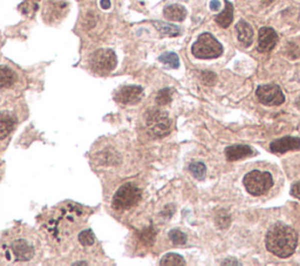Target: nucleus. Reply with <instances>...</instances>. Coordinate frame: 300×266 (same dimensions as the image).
<instances>
[{"instance_id": "f257e3e1", "label": "nucleus", "mask_w": 300, "mask_h": 266, "mask_svg": "<svg viewBox=\"0 0 300 266\" xmlns=\"http://www.w3.org/2000/svg\"><path fill=\"white\" fill-rule=\"evenodd\" d=\"M298 244V234L284 223H276L266 235V248L279 258H289Z\"/></svg>"}, {"instance_id": "f03ea898", "label": "nucleus", "mask_w": 300, "mask_h": 266, "mask_svg": "<svg viewBox=\"0 0 300 266\" xmlns=\"http://www.w3.org/2000/svg\"><path fill=\"white\" fill-rule=\"evenodd\" d=\"M146 126L148 134L153 139H163L170 134L173 123L166 112L153 109L147 114Z\"/></svg>"}, {"instance_id": "7ed1b4c3", "label": "nucleus", "mask_w": 300, "mask_h": 266, "mask_svg": "<svg viewBox=\"0 0 300 266\" xmlns=\"http://www.w3.org/2000/svg\"><path fill=\"white\" fill-rule=\"evenodd\" d=\"M191 52L198 59H215L222 55L223 46L210 33H203L193 45Z\"/></svg>"}, {"instance_id": "20e7f679", "label": "nucleus", "mask_w": 300, "mask_h": 266, "mask_svg": "<svg viewBox=\"0 0 300 266\" xmlns=\"http://www.w3.org/2000/svg\"><path fill=\"white\" fill-rule=\"evenodd\" d=\"M243 184L249 194L254 196H262L271 189L274 185V178L268 171L254 170L245 175Z\"/></svg>"}, {"instance_id": "39448f33", "label": "nucleus", "mask_w": 300, "mask_h": 266, "mask_svg": "<svg viewBox=\"0 0 300 266\" xmlns=\"http://www.w3.org/2000/svg\"><path fill=\"white\" fill-rule=\"evenodd\" d=\"M142 197V191L140 188L131 183H126L117 189V191L113 197V208L115 210H128L133 208L141 201Z\"/></svg>"}, {"instance_id": "423d86ee", "label": "nucleus", "mask_w": 300, "mask_h": 266, "mask_svg": "<svg viewBox=\"0 0 300 266\" xmlns=\"http://www.w3.org/2000/svg\"><path fill=\"white\" fill-rule=\"evenodd\" d=\"M117 58L115 52L109 48L97 49L90 55L89 67L97 74H107L115 69Z\"/></svg>"}, {"instance_id": "0eeeda50", "label": "nucleus", "mask_w": 300, "mask_h": 266, "mask_svg": "<svg viewBox=\"0 0 300 266\" xmlns=\"http://www.w3.org/2000/svg\"><path fill=\"white\" fill-rule=\"evenodd\" d=\"M69 4L66 0H46L42 8V18L47 23H54L61 21L68 12Z\"/></svg>"}, {"instance_id": "6e6552de", "label": "nucleus", "mask_w": 300, "mask_h": 266, "mask_svg": "<svg viewBox=\"0 0 300 266\" xmlns=\"http://www.w3.org/2000/svg\"><path fill=\"white\" fill-rule=\"evenodd\" d=\"M256 94L258 100L265 106H279L285 102V96L282 88L275 83L259 86Z\"/></svg>"}, {"instance_id": "1a4fd4ad", "label": "nucleus", "mask_w": 300, "mask_h": 266, "mask_svg": "<svg viewBox=\"0 0 300 266\" xmlns=\"http://www.w3.org/2000/svg\"><path fill=\"white\" fill-rule=\"evenodd\" d=\"M143 89L140 86H123L117 90L115 99L122 104H135L142 97Z\"/></svg>"}, {"instance_id": "9d476101", "label": "nucleus", "mask_w": 300, "mask_h": 266, "mask_svg": "<svg viewBox=\"0 0 300 266\" xmlns=\"http://www.w3.org/2000/svg\"><path fill=\"white\" fill-rule=\"evenodd\" d=\"M278 42V35L274 28L262 27L258 34V50L262 53L271 52Z\"/></svg>"}, {"instance_id": "9b49d317", "label": "nucleus", "mask_w": 300, "mask_h": 266, "mask_svg": "<svg viewBox=\"0 0 300 266\" xmlns=\"http://www.w3.org/2000/svg\"><path fill=\"white\" fill-rule=\"evenodd\" d=\"M270 149L272 153L276 154H284L288 151L298 150L300 149V139L299 137H292V136H285L282 139H277L272 141L270 144Z\"/></svg>"}, {"instance_id": "f8f14e48", "label": "nucleus", "mask_w": 300, "mask_h": 266, "mask_svg": "<svg viewBox=\"0 0 300 266\" xmlns=\"http://www.w3.org/2000/svg\"><path fill=\"white\" fill-rule=\"evenodd\" d=\"M12 252L14 254L15 261L18 262H28L34 256V249L29 245L26 241L18 239L12 244Z\"/></svg>"}, {"instance_id": "ddd939ff", "label": "nucleus", "mask_w": 300, "mask_h": 266, "mask_svg": "<svg viewBox=\"0 0 300 266\" xmlns=\"http://www.w3.org/2000/svg\"><path fill=\"white\" fill-rule=\"evenodd\" d=\"M254 150L251 147L244 146V144H236V146H230L225 148V157L228 161H238L242 158L250 157L254 155Z\"/></svg>"}, {"instance_id": "4468645a", "label": "nucleus", "mask_w": 300, "mask_h": 266, "mask_svg": "<svg viewBox=\"0 0 300 266\" xmlns=\"http://www.w3.org/2000/svg\"><path fill=\"white\" fill-rule=\"evenodd\" d=\"M236 32H237L238 40L245 47H249L254 41V28L251 25L244 20H239L236 25Z\"/></svg>"}, {"instance_id": "2eb2a0df", "label": "nucleus", "mask_w": 300, "mask_h": 266, "mask_svg": "<svg viewBox=\"0 0 300 266\" xmlns=\"http://www.w3.org/2000/svg\"><path fill=\"white\" fill-rule=\"evenodd\" d=\"M224 2L225 8L223 9V12L215 16V20L221 27L227 28L231 25L232 20H234V5L229 0H224Z\"/></svg>"}, {"instance_id": "dca6fc26", "label": "nucleus", "mask_w": 300, "mask_h": 266, "mask_svg": "<svg viewBox=\"0 0 300 266\" xmlns=\"http://www.w3.org/2000/svg\"><path fill=\"white\" fill-rule=\"evenodd\" d=\"M16 81V75L14 70L8 66L0 65V89L9 88Z\"/></svg>"}, {"instance_id": "f3484780", "label": "nucleus", "mask_w": 300, "mask_h": 266, "mask_svg": "<svg viewBox=\"0 0 300 266\" xmlns=\"http://www.w3.org/2000/svg\"><path fill=\"white\" fill-rule=\"evenodd\" d=\"M164 16L171 21H183L187 16V9L181 5H169L164 8L163 11Z\"/></svg>"}, {"instance_id": "a211bd4d", "label": "nucleus", "mask_w": 300, "mask_h": 266, "mask_svg": "<svg viewBox=\"0 0 300 266\" xmlns=\"http://www.w3.org/2000/svg\"><path fill=\"white\" fill-rule=\"evenodd\" d=\"M14 119L7 113H0V140H4L9 135L14 127Z\"/></svg>"}, {"instance_id": "6ab92c4d", "label": "nucleus", "mask_w": 300, "mask_h": 266, "mask_svg": "<svg viewBox=\"0 0 300 266\" xmlns=\"http://www.w3.org/2000/svg\"><path fill=\"white\" fill-rule=\"evenodd\" d=\"M154 25L156 26V28L160 31L161 34L168 35V36H177L181 34V29L177 26L171 25V23L156 21L154 22Z\"/></svg>"}, {"instance_id": "aec40b11", "label": "nucleus", "mask_w": 300, "mask_h": 266, "mask_svg": "<svg viewBox=\"0 0 300 266\" xmlns=\"http://www.w3.org/2000/svg\"><path fill=\"white\" fill-rule=\"evenodd\" d=\"M284 53L290 59L300 58V40L296 39L286 43Z\"/></svg>"}, {"instance_id": "412c9836", "label": "nucleus", "mask_w": 300, "mask_h": 266, "mask_svg": "<svg viewBox=\"0 0 300 266\" xmlns=\"http://www.w3.org/2000/svg\"><path fill=\"white\" fill-rule=\"evenodd\" d=\"M160 264L166 266H182V265H185V261L180 255L168 254L161 259Z\"/></svg>"}, {"instance_id": "4be33fe9", "label": "nucleus", "mask_w": 300, "mask_h": 266, "mask_svg": "<svg viewBox=\"0 0 300 266\" xmlns=\"http://www.w3.org/2000/svg\"><path fill=\"white\" fill-rule=\"evenodd\" d=\"M139 238L142 242V244L146 245V247H151L154 244L155 238H156V230L153 227L147 228L146 230L140 232Z\"/></svg>"}, {"instance_id": "5701e85b", "label": "nucleus", "mask_w": 300, "mask_h": 266, "mask_svg": "<svg viewBox=\"0 0 300 266\" xmlns=\"http://www.w3.org/2000/svg\"><path fill=\"white\" fill-rule=\"evenodd\" d=\"M160 61L170 67V68H178L180 67V59L175 53H164L160 56Z\"/></svg>"}, {"instance_id": "b1692460", "label": "nucleus", "mask_w": 300, "mask_h": 266, "mask_svg": "<svg viewBox=\"0 0 300 266\" xmlns=\"http://www.w3.org/2000/svg\"><path fill=\"white\" fill-rule=\"evenodd\" d=\"M173 100V89L171 88H164L160 90L156 95V103L158 106H166L169 104Z\"/></svg>"}, {"instance_id": "393cba45", "label": "nucleus", "mask_w": 300, "mask_h": 266, "mask_svg": "<svg viewBox=\"0 0 300 266\" xmlns=\"http://www.w3.org/2000/svg\"><path fill=\"white\" fill-rule=\"evenodd\" d=\"M189 170L197 180H203L205 173H207V167L202 162H193L189 166Z\"/></svg>"}, {"instance_id": "a878e982", "label": "nucleus", "mask_w": 300, "mask_h": 266, "mask_svg": "<svg viewBox=\"0 0 300 266\" xmlns=\"http://www.w3.org/2000/svg\"><path fill=\"white\" fill-rule=\"evenodd\" d=\"M79 242L83 247H90V245H93L94 242H95V236H94L92 230H85L80 232Z\"/></svg>"}, {"instance_id": "bb28decb", "label": "nucleus", "mask_w": 300, "mask_h": 266, "mask_svg": "<svg viewBox=\"0 0 300 266\" xmlns=\"http://www.w3.org/2000/svg\"><path fill=\"white\" fill-rule=\"evenodd\" d=\"M169 238L174 245H184L187 243V235L180 230H171L169 232Z\"/></svg>"}, {"instance_id": "cd10ccee", "label": "nucleus", "mask_w": 300, "mask_h": 266, "mask_svg": "<svg viewBox=\"0 0 300 266\" xmlns=\"http://www.w3.org/2000/svg\"><path fill=\"white\" fill-rule=\"evenodd\" d=\"M38 4L39 0H26L25 2H22L21 11L22 13H25V14H32V13L34 14L36 8H38Z\"/></svg>"}, {"instance_id": "c85d7f7f", "label": "nucleus", "mask_w": 300, "mask_h": 266, "mask_svg": "<svg viewBox=\"0 0 300 266\" xmlns=\"http://www.w3.org/2000/svg\"><path fill=\"white\" fill-rule=\"evenodd\" d=\"M216 222H217V225L222 229L228 228L229 225H230V216H229V214H227L225 211H221L218 212L217 218H216Z\"/></svg>"}, {"instance_id": "c756f323", "label": "nucleus", "mask_w": 300, "mask_h": 266, "mask_svg": "<svg viewBox=\"0 0 300 266\" xmlns=\"http://www.w3.org/2000/svg\"><path fill=\"white\" fill-rule=\"evenodd\" d=\"M201 80H202V82L205 83V85L212 86V85H215L216 80H217V76H216V74L212 72H202Z\"/></svg>"}, {"instance_id": "7c9ffc66", "label": "nucleus", "mask_w": 300, "mask_h": 266, "mask_svg": "<svg viewBox=\"0 0 300 266\" xmlns=\"http://www.w3.org/2000/svg\"><path fill=\"white\" fill-rule=\"evenodd\" d=\"M95 25H96V18L92 14V13H89V15H87L85 19V26L87 28H93Z\"/></svg>"}, {"instance_id": "2f4dec72", "label": "nucleus", "mask_w": 300, "mask_h": 266, "mask_svg": "<svg viewBox=\"0 0 300 266\" xmlns=\"http://www.w3.org/2000/svg\"><path fill=\"white\" fill-rule=\"evenodd\" d=\"M291 195L293 197H296V198H298V200H300V181L297 182V183H295L292 185Z\"/></svg>"}, {"instance_id": "473e14b6", "label": "nucleus", "mask_w": 300, "mask_h": 266, "mask_svg": "<svg viewBox=\"0 0 300 266\" xmlns=\"http://www.w3.org/2000/svg\"><path fill=\"white\" fill-rule=\"evenodd\" d=\"M210 8L212 11H218L221 8V2L220 0H211L210 2Z\"/></svg>"}, {"instance_id": "72a5a7b5", "label": "nucleus", "mask_w": 300, "mask_h": 266, "mask_svg": "<svg viewBox=\"0 0 300 266\" xmlns=\"http://www.w3.org/2000/svg\"><path fill=\"white\" fill-rule=\"evenodd\" d=\"M100 5L103 9H108L110 7V0H101Z\"/></svg>"}, {"instance_id": "f704fd0d", "label": "nucleus", "mask_w": 300, "mask_h": 266, "mask_svg": "<svg viewBox=\"0 0 300 266\" xmlns=\"http://www.w3.org/2000/svg\"><path fill=\"white\" fill-rule=\"evenodd\" d=\"M222 265H241L238 262H236L235 259H227V261L222 263Z\"/></svg>"}, {"instance_id": "c9c22d12", "label": "nucleus", "mask_w": 300, "mask_h": 266, "mask_svg": "<svg viewBox=\"0 0 300 266\" xmlns=\"http://www.w3.org/2000/svg\"><path fill=\"white\" fill-rule=\"evenodd\" d=\"M274 1H275V0H262V4L264 6H268L270 4H272Z\"/></svg>"}, {"instance_id": "e433bc0d", "label": "nucleus", "mask_w": 300, "mask_h": 266, "mask_svg": "<svg viewBox=\"0 0 300 266\" xmlns=\"http://www.w3.org/2000/svg\"><path fill=\"white\" fill-rule=\"evenodd\" d=\"M73 265L76 266V265H88V264H87L86 262H77V263H74Z\"/></svg>"}, {"instance_id": "4c0bfd02", "label": "nucleus", "mask_w": 300, "mask_h": 266, "mask_svg": "<svg viewBox=\"0 0 300 266\" xmlns=\"http://www.w3.org/2000/svg\"><path fill=\"white\" fill-rule=\"evenodd\" d=\"M296 106L298 107V108H300V99H298L297 100V102H296Z\"/></svg>"}]
</instances>
